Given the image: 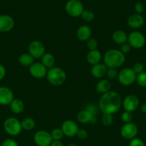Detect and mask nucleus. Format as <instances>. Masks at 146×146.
<instances>
[{
    "mask_svg": "<svg viewBox=\"0 0 146 146\" xmlns=\"http://www.w3.org/2000/svg\"><path fill=\"white\" fill-rule=\"evenodd\" d=\"M102 54L100 51L97 49L89 51L87 54V61L91 65L94 66L95 64L101 63Z\"/></svg>",
    "mask_w": 146,
    "mask_h": 146,
    "instance_id": "aec40b11",
    "label": "nucleus"
},
{
    "mask_svg": "<svg viewBox=\"0 0 146 146\" xmlns=\"http://www.w3.org/2000/svg\"><path fill=\"white\" fill-rule=\"evenodd\" d=\"M14 99V93L11 89L7 86L0 87V105H10Z\"/></svg>",
    "mask_w": 146,
    "mask_h": 146,
    "instance_id": "2eb2a0df",
    "label": "nucleus"
},
{
    "mask_svg": "<svg viewBox=\"0 0 146 146\" xmlns=\"http://www.w3.org/2000/svg\"><path fill=\"white\" fill-rule=\"evenodd\" d=\"M41 63L47 68H51L54 67L55 58L53 54L50 53H45L41 58Z\"/></svg>",
    "mask_w": 146,
    "mask_h": 146,
    "instance_id": "393cba45",
    "label": "nucleus"
},
{
    "mask_svg": "<svg viewBox=\"0 0 146 146\" xmlns=\"http://www.w3.org/2000/svg\"><path fill=\"white\" fill-rule=\"evenodd\" d=\"M138 133V128L134 123H125L120 130V134L122 137L126 140H132L136 138Z\"/></svg>",
    "mask_w": 146,
    "mask_h": 146,
    "instance_id": "9d476101",
    "label": "nucleus"
},
{
    "mask_svg": "<svg viewBox=\"0 0 146 146\" xmlns=\"http://www.w3.org/2000/svg\"><path fill=\"white\" fill-rule=\"evenodd\" d=\"M84 7L80 0H69L65 4V11L72 17H81Z\"/></svg>",
    "mask_w": 146,
    "mask_h": 146,
    "instance_id": "423d86ee",
    "label": "nucleus"
},
{
    "mask_svg": "<svg viewBox=\"0 0 146 146\" xmlns=\"http://www.w3.org/2000/svg\"><path fill=\"white\" fill-rule=\"evenodd\" d=\"M121 119L123 122L125 123H131L133 119V115L131 112L129 111H125L123 113L121 114Z\"/></svg>",
    "mask_w": 146,
    "mask_h": 146,
    "instance_id": "2f4dec72",
    "label": "nucleus"
},
{
    "mask_svg": "<svg viewBox=\"0 0 146 146\" xmlns=\"http://www.w3.org/2000/svg\"><path fill=\"white\" fill-rule=\"evenodd\" d=\"M118 74L119 73L117 71V68H107L105 76L107 77L109 81H110V80H114L117 78V76H118Z\"/></svg>",
    "mask_w": 146,
    "mask_h": 146,
    "instance_id": "c756f323",
    "label": "nucleus"
},
{
    "mask_svg": "<svg viewBox=\"0 0 146 146\" xmlns=\"http://www.w3.org/2000/svg\"><path fill=\"white\" fill-rule=\"evenodd\" d=\"M29 71L31 76L37 79H40L46 77L47 68L41 62H34L29 68Z\"/></svg>",
    "mask_w": 146,
    "mask_h": 146,
    "instance_id": "ddd939ff",
    "label": "nucleus"
},
{
    "mask_svg": "<svg viewBox=\"0 0 146 146\" xmlns=\"http://www.w3.org/2000/svg\"><path fill=\"white\" fill-rule=\"evenodd\" d=\"M125 61V56L118 49H110L103 56V64L107 68H117L122 66Z\"/></svg>",
    "mask_w": 146,
    "mask_h": 146,
    "instance_id": "f03ea898",
    "label": "nucleus"
},
{
    "mask_svg": "<svg viewBox=\"0 0 146 146\" xmlns=\"http://www.w3.org/2000/svg\"><path fill=\"white\" fill-rule=\"evenodd\" d=\"M82 19L86 22H91L94 19V14L89 9H84L81 15Z\"/></svg>",
    "mask_w": 146,
    "mask_h": 146,
    "instance_id": "cd10ccee",
    "label": "nucleus"
},
{
    "mask_svg": "<svg viewBox=\"0 0 146 146\" xmlns=\"http://www.w3.org/2000/svg\"><path fill=\"white\" fill-rule=\"evenodd\" d=\"M136 76L133 68H125L119 72L117 79L119 82L124 86H129L135 82Z\"/></svg>",
    "mask_w": 146,
    "mask_h": 146,
    "instance_id": "39448f33",
    "label": "nucleus"
},
{
    "mask_svg": "<svg viewBox=\"0 0 146 146\" xmlns=\"http://www.w3.org/2000/svg\"><path fill=\"white\" fill-rule=\"evenodd\" d=\"M4 131L11 136H17L21 132V121L14 117H9L4 122Z\"/></svg>",
    "mask_w": 146,
    "mask_h": 146,
    "instance_id": "20e7f679",
    "label": "nucleus"
},
{
    "mask_svg": "<svg viewBox=\"0 0 146 146\" xmlns=\"http://www.w3.org/2000/svg\"><path fill=\"white\" fill-rule=\"evenodd\" d=\"M102 123L104 126H110L113 123V116L112 114L104 113L102 116Z\"/></svg>",
    "mask_w": 146,
    "mask_h": 146,
    "instance_id": "7c9ffc66",
    "label": "nucleus"
},
{
    "mask_svg": "<svg viewBox=\"0 0 146 146\" xmlns=\"http://www.w3.org/2000/svg\"><path fill=\"white\" fill-rule=\"evenodd\" d=\"M127 36L128 35H127L125 31L123 30H116L113 32L112 38L115 44L122 45L127 41Z\"/></svg>",
    "mask_w": 146,
    "mask_h": 146,
    "instance_id": "412c9836",
    "label": "nucleus"
},
{
    "mask_svg": "<svg viewBox=\"0 0 146 146\" xmlns=\"http://www.w3.org/2000/svg\"><path fill=\"white\" fill-rule=\"evenodd\" d=\"M86 110H87L88 111H90V113L93 114L94 115H97L98 113V112L100 111V109H99L98 106L95 105L94 104H89L88 105L86 106Z\"/></svg>",
    "mask_w": 146,
    "mask_h": 146,
    "instance_id": "72a5a7b5",
    "label": "nucleus"
},
{
    "mask_svg": "<svg viewBox=\"0 0 146 146\" xmlns=\"http://www.w3.org/2000/svg\"><path fill=\"white\" fill-rule=\"evenodd\" d=\"M107 67L104 64L99 63L92 66L91 68V74L93 77L96 78H102L105 76Z\"/></svg>",
    "mask_w": 146,
    "mask_h": 146,
    "instance_id": "6ab92c4d",
    "label": "nucleus"
},
{
    "mask_svg": "<svg viewBox=\"0 0 146 146\" xmlns=\"http://www.w3.org/2000/svg\"><path fill=\"white\" fill-rule=\"evenodd\" d=\"M67 146H77V145H75V144H70V145H68Z\"/></svg>",
    "mask_w": 146,
    "mask_h": 146,
    "instance_id": "c03bdc74",
    "label": "nucleus"
},
{
    "mask_svg": "<svg viewBox=\"0 0 146 146\" xmlns=\"http://www.w3.org/2000/svg\"><path fill=\"white\" fill-rule=\"evenodd\" d=\"M127 43L130 44L132 48L139 49V48H143L145 45V36L140 31H132L127 36Z\"/></svg>",
    "mask_w": 146,
    "mask_h": 146,
    "instance_id": "0eeeda50",
    "label": "nucleus"
},
{
    "mask_svg": "<svg viewBox=\"0 0 146 146\" xmlns=\"http://www.w3.org/2000/svg\"><path fill=\"white\" fill-rule=\"evenodd\" d=\"M77 136L80 139L84 140L86 139V138H87V137H88V133H87V131L84 129H79L77 134Z\"/></svg>",
    "mask_w": 146,
    "mask_h": 146,
    "instance_id": "58836bf2",
    "label": "nucleus"
},
{
    "mask_svg": "<svg viewBox=\"0 0 146 146\" xmlns=\"http://www.w3.org/2000/svg\"><path fill=\"white\" fill-rule=\"evenodd\" d=\"M9 106L11 111L15 114L21 113L24 111L25 107L24 102L19 98H14Z\"/></svg>",
    "mask_w": 146,
    "mask_h": 146,
    "instance_id": "5701e85b",
    "label": "nucleus"
},
{
    "mask_svg": "<svg viewBox=\"0 0 146 146\" xmlns=\"http://www.w3.org/2000/svg\"><path fill=\"white\" fill-rule=\"evenodd\" d=\"M21 125L22 130L27 131H30L33 130L35 127V121L32 118L27 117V118H23L21 121Z\"/></svg>",
    "mask_w": 146,
    "mask_h": 146,
    "instance_id": "a878e982",
    "label": "nucleus"
},
{
    "mask_svg": "<svg viewBox=\"0 0 146 146\" xmlns=\"http://www.w3.org/2000/svg\"><path fill=\"white\" fill-rule=\"evenodd\" d=\"M87 46L90 51L96 50L98 46V42L95 38H90L87 41Z\"/></svg>",
    "mask_w": 146,
    "mask_h": 146,
    "instance_id": "473e14b6",
    "label": "nucleus"
},
{
    "mask_svg": "<svg viewBox=\"0 0 146 146\" xmlns=\"http://www.w3.org/2000/svg\"><path fill=\"white\" fill-rule=\"evenodd\" d=\"M139 104H140L139 98L134 94L127 95L122 101V106L123 107L125 111L131 113L137 109Z\"/></svg>",
    "mask_w": 146,
    "mask_h": 146,
    "instance_id": "9b49d317",
    "label": "nucleus"
},
{
    "mask_svg": "<svg viewBox=\"0 0 146 146\" xmlns=\"http://www.w3.org/2000/svg\"><path fill=\"white\" fill-rule=\"evenodd\" d=\"M96 90L100 94H106L111 91V83L108 79L100 80L96 85Z\"/></svg>",
    "mask_w": 146,
    "mask_h": 146,
    "instance_id": "4be33fe9",
    "label": "nucleus"
},
{
    "mask_svg": "<svg viewBox=\"0 0 146 146\" xmlns=\"http://www.w3.org/2000/svg\"><path fill=\"white\" fill-rule=\"evenodd\" d=\"M143 69H144V66H143V64H142V63L140 62L135 64L133 67V70L135 71V73L136 74H140V73L144 71Z\"/></svg>",
    "mask_w": 146,
    "mask_h": 146,
    "instance_id": "e433bc0d",
    "label": "nucleus"
},
{
    "mask_svg": "<svg viewBox=\"0 0 146 146\" xmlns=\"http://www.w3.org/2000/svg\"><path fill=\"white\" fill-rule=\"evenodd\" d=\"M132 49V47L130 46V44L127 43V41L126 43H124L122 45H120V51H121L122 53H123L124 54H127V53L130 52Z\"/></svg>",
    "mask_w": 146,
    "mask_h": 146,
    "instance_id": "4c0bfd02",
    "label": "nucleus"
},
{
    "mask_svg": "<svg viewBox=\"0 0 146 146\" xmlns=\"http://www.w3.org/2000/svg\"><path fill=\"white\" fill-rule=\"evenodd\" d=\"M129 146H145L144 141L138 138H135L130 140Z\"/></svg>",
    "mask_w": 146,
    "mask_h": 146,
    "instance_id": "f704fd0d",
    "label": "nucleus"
},
{
    "mask_svg": "<svg viewBox=\"0 0 146 146\" xmlns=\"http://www.w3.org/2000/svg\"><path fill=\"white\" fill-rule=\"evenodd\" d=\"M135 82L143 88H146V71H143L136 76Z\"/></svg>",
    "mask_w": 146,
    "mask_h": 146,
    "instance_id": "bb28decb",
    "label": "nucleus"
},
{
    "mask_svg": "<svg viewBox=\"0 0 146 146\" xmlns=\"http://www.w3.org/2000/svg\"><path fill=\"white\" fill-rule=\"evenodd\" d=\"M53 141H61L64 137V133L61 128H54L50 133Z\"/></svg>",
    "mask_w": 146,
    "mask_h": 146,
    "instance_id": "c85d7f7f",
    "label": "nucleus"
},
{
    "mask_svg": "<svg viewBox=\"0 0 146 146\" xmlns=\"http://www.w3.org/2000/svg\"><path fill=\"white\" fill-rule=\"evenodd\" d=\"M77 119L80 123L83 124L89 123L94 124L97 122V117L86 109L82 110L77 113Z\"/></svg>",
    "mask_w": 146,
    "mask_h": 146,
    "instance_id": "f3484780",
    "label": "nucleus"
},
{
    "mask_svg": "<svg viewBox=\"0 0 146 146\" xmlns=\"http://www.w3.org/2000/svg\"><path fill=\"white\" fill-rule=\"evenodd\" d=\"M145 23L144 17L142 14H133L129 16L127 19V24L128 27H130L133 29H137L143 26Z\"/></svg>",
    "mask_w": 146,
    "mask_h": 146,
    "instance_id": "dca6fc26",
    "label": "nucleus"
},
{
    "mask_svg": "<svg viewBox=\"0 0 146 146\" xmlns=\"http://www.w3.org/2000/svg\"><path fill=\"white\" fill-rule=\"evenodd\" d=\"M1 146H19V144L15 140L11 139V138H7L3 141Z\"/></svg>",
    "mask_w": 146,
    "mask_h": 146,
    "instance_id": "c9c22d12",
    "label": "nucleus"
},
{
    "mask_svg": "<svg viewBox=\"0 0 146 146\" xmlns=\"http://www.w3.org/2000/svg\"><path fill=\"white\" fill-rule=\"evenodd\" d=\"M140 111L143 113H146V102L142 104L140 106Z\"/></svg>",
    "mask_w": 146,
    "mask_h": 146,
    "instance_id": "37998d69",
    "label": "nucleus"
},
{
    "mask_svg": "<svg viewBox=\"0 0 146 146\" xmlns=\"http://www.w3.org/2000/svg\"><path fill=\"white\" fill-rule=\"evenodd\" d=\"M61 129L64 133V135L69 138H72L77 135L79 131V127L74 121L72 120H67L62 123Z\"/></svg>",
    "mask_w": 146,
    "mask_h": 146,
    "instance_id": "f8f14e48",
    "label": "nucleus"
},
{
    "mask_svg": "<svg viewBox=\"0 0 146 146\" xmlns=\"http://www.w3.org/2000/svg\"><path fill=\"white\" fill-rule=\"evenodd\" d=\"M122 98L120 94L114 91H110L102 95L99 100L98 107L103 114H114L122 106Z\"/></svg>",
    "mask_w": 146,
    "mask_h": 146,
    "instance_id": "f257e3e1",
    "label": "nucleus"
},
{
    "mask_svg": "<svg viewBox=\"0 0 146 146\" xmlns=\"http://www.w3.org/2000/svg\"><path fill=\"white\" fill-rule=\"evenodd\" d=\"M6 75V68L2 64H0V81L4 78Z\"/></svg>",
    "mask_w": 146,
    "mask_h": 146,
    "instance_id": "a19ab883",
    "label": "nucleus"
},
{
    "mask_svg": "<svg viewBox=\"0 0 146 146\" xmlns=\"http://www.w3.org/2000/svg\"><path fill=\"white\" fill-rule=\"evenodd\" d=\"M47 81L54 86H62L67 79V74L60 67L54 66L47 71L46 76Z\"/></svg>",
    "mask_w": 146,
    "mask_h": 146,
    "instance_id": "7ed1b4c3",
    "label": "nucleus"
},
{
    "mask_svg": "<svg viewBox=\"0 0 146 146\" xmlns=\"http://www.w3.org/2000/svg\"><path fill=\"white\" fill-rule=\"evenodd\" d=\"M29 54L35 59L41 58L42 56L45 54V46L44 44L38 40L32 41L29 44L28 47Z\"/></svg>",
    "mask_w": 146,
    "mask_h": 146,
    "instance_id": "6e6552de",
    "label": "nucleus"
},
{
    "mask_svg": "<svg viewBox=\"0 0 146 146\" xmlns=\"http://www.w3.org/2000/svg\"><path fill=\"white\" fill-rule=\"evenodd\" d=\"M34 141L37 146H50L53 140L50 133L44 130H40L34 133Z\"/></svg>",
    "mask_w": 146,
    "mask_h": 146,
    "instance_id": "1a4fd4ad",
    "label": "nucleus"
},
{
    "mask_svg": "<svg viewBox=\"0 0 146 146\" xmlns=\"http://www.w3.org/2000/svg\"><path fill=\"white\" fill-rule=\"evenodd\" d=\"M18 61L20 65L29 68L34 63V58L29 53H24L19 56Z\"/></svg>",
    "mask_w": 146,
    "mask_h": 146,
    "instance_id": "b1692460",
    "label": "nucleus"
},
{
    "mask_svg": "<svg viewBox=\"0 0 146 146\" xmlns=\"http://www.w3.org/2000/svg\"><path fill=\"white\" fill-rule=\"evenodd\" d=\"M135 10L136 13L138 14H142L144 12V6L141 2H137L135 4Z\"/></svg>",
    "mask_w": 146,
    "mask_h": 146,
    "instance_id": "ea45409f",
    "label": "nucleus"
},
{
    "mask_svg": "<svg viewBox=\"0 0 146 146\" xmlns=\"http://www.w3.org/2000/svg\"><path fill=\"white\" fill-rule=\"evenodd\" d=\"M14 27V20L8 14L0 15V32L7 33L11 31Z\"/></svg>",
    "mask_w": 146,
    "mask_h": 146,
    "instance_id": "4468645a",
    "label": "nucleus"
},
{
    "mask_svg": "<svg viewBox=\"0 0 146 146\" xmlns=\"http://www.w3.org/2000/svg\"><path fill=\"white\" fill-rule=\"evenodd\" d=\"M77 38L81 41H87L91 38L92 30L87 25H82L78 28L76 33Z\"/></svg>",
    "mask_w": 146,
    "mask_h": 146,
    "instance_id": "a211bd4d",
    "label": "nucleus"
},
{
    "mask_svg": "<svg viewBox=\"0 0 146 146\" xmlns=\"http://www.w3.org/2000/svg\"><path fill=\"white\" fill-rule=\"evenodd\" d=\"M50 146H64L61 141H53Z\"/></svg>",
    "mask_w": 146,
    "mask_h": 146,
    "instance_id": "79ce46f5",
    "label": "nucleus"
}]
</instances>
